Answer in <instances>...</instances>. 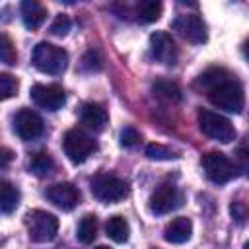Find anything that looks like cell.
Instances as JSON below:
<instances>
[{
  "mask_svg": "<svg viewBox=\"0 0 249 249\" xmlns=\"http://www.w3.org/2000/svg\"><path fill=\"white\" fill-rule=\"evenodd\" d=\"M31 62L39 72L56 76V74H62L66 70L68 53L62 47H56V45H51V43L43 41V43L35 45L33 54H31Z\"/></svg>",
  "mask_w": 249,
  "mask_h": 249,
  "instance_id": "1",
  "label": "cell"
},
{
  "mask_svg": "<svg viewBox=\"0 0 249 249\" xmlns=\"http://www.w3.org/2000/svg\"><path fill=\"white\" fill-rule=\"evenodd\" d=\"M210 103L218 109H224L228 113H241L245 97H243V89L239 86V82L233 80V76L226 78L224 82H220L218 86H214L210 91H206Z\"/></svg>",
  "mask_w": 249,
  "mask_h": 249,
  "instance_id": "2",
  "label": "cell"
},
{
  "mask_svg": "<svg viewBox=\"0 0 249 249\" xmlns=\"http://www.w3.org/2000/svg\"><path fill=\"white\" fill-rule=\"evenodd\" d=\"M25 226L29 239L35 243H47L56 237L58 231V218L45 210H31L25 216Z\"/></svg>",
  "mask_w": 249,
  "mask_h": 249,
  "instance_id": "3",
  "label": "cell"
},
{
  "mask_svg": "<svg viewBox=\"0 0 249 249\" xmlns=\"http://www.w3.org/2000/svg\"><path fill=\"white\" fill-rule=\"evenodd\" d=\"M62 148L72 163H84L97 148L95 140L82 128H70L62 138Z\"/></svg>",
  "mask_w": 249,
  "mask_h": 249,
  "instance_id": "4",
  "label": "cell"
},
{
  "mask_svg": "<svg viewBox=\"0 0 249 249\" xmlns=\"http://www.w3.org/2000/svg\"><path fill=\"white\" fill-rule=\"evenodd\" d=\"M89 189H91V195L101 202H119L128 195L126 183L123 179H119L115 175H107V173L91 177Z\"/></svg>",
  "mask_w": 249,
  "mask_h": 249,
  "instance_id": "5",
  "label": "cell"
},
{
  "mask_svg": "<svg viewBox=\"0 0 249 249\" xmlns=\"http://www.w3.org/2000/svg\"><path fill=\"white\" fill-rule=\"evenodd\" d=\"M198 126L206 136H210L218 142H224V144H228L235 138L233 124L226 117H222L214 111H208V109L198 111Z\"/></svg>",
  "mask_w": 249,
  "mask_h": 249,
  "instance_id": "6",
  "label": "cell"
},
{
  "mask_svg": "<svg viewBox=\"0 0 249 249\" xmlns=\"http://www.w3.org/2000/svg\"><path fill=\"white\" fill-rule=\"evenodd\" d=\"M202 169H204V175L216 185H224L235 177V165L222 152L204 154L202 156Z\"/></svg>",
  "mask_w": 249,
  "mask_h": 249,
  "instance_id": "7",
  "label": "cell"
},
{
  "mask_svg": "<svg viewBox=\"0 0 249 249\" xmlns=\"http://www.w3.org/2000/svg\"><path fill=\"white\" fill-rule=\"evenodd\" d=\"M183 204V196L181 193L177 191L175 185L171 183H161L152 195H150V200H148V206H150V212L152 214H167L171 210H177L179 206Z\"/></svg>",
  "mask_w": 249,
  "mask_h": 249,
  "instance_id": "8",
  "label": "cell"
},
{
  "mask_svg": "<svg viewBox=\"0 0 249 249\" xmlns=\"http://www.w3.org/2000/svg\"><path fill=\"white\" fill-rule=\"evenodd\" d=\"M171 27L187 41L191 43H206L208 33H206V23L202 21V18L195 16V14H181L171 21Z\"/></svg>",
  "mask_w": 249,
  "mask_h": 249,
  "instance_id": "9",
  "label": "cell"
},
{
  "mask_svg": "<svg viewBox=\"0 0 249 249\" xmlns=\"http://www.w3.org/2000/svg\"><path fill=\"white\" fill-rule=\"evenodd\" d=\"M31 99L35 105L47 111H56L64 105L66 93L60 86L56 84H37L31 88Z\"/></svg>",
  "mask_w": 249,
  "mask_h": 249,
  "instance_id": "10",
  "label": "cell"
},
{
  "mask_svg": "<svg viewBox=\"0 0 249 249\" xmlns=\"http://www.w3.org/2000/svg\"><path fill=\"white\" fill-rule=\"evenodd\" d=\"M150 51H152V56L165 66H173L177 62L175 41L165 31H156L150 35Z\"/></svg>",
  "mask_w": 249,
  "mask_h": 249,
  "instance_id": "11",
  "label": "cell"
},
{
  "mask_svg": "<svg viewBox=\"0 0 249 249\" xmlns=\"http://www.w3.org/2000/svg\"><path fill=\"white\" fill-rule=\"evenodd\" d=\"M14 130L21 140H35L43 134V119L31 109H19L14 117Z\"/></svg>",
  "mask_w": 249,
  "mask_h": 249,
  "instance_id": "12",
  "label": "cell"
},
{
  "mask_svg": "<svg viewBox=\"0 0 249 249\" xmlns=\"http://www.w3.org/2000/svg\"><path fill=\"white\" fill-rule=\"evenodd\" d=\"M47 198L60 210H74L80 200V193L72 183H56L47 189Z\"/></svg>",
  "mask_w": 249,
  "mask_h": 249,
  "instance_id": "13",
  "label": "cell"
},
{
  "mask_svg": "<svg viewBox=\"0 0 249 249\" xmlns=\"http://www.w3.org/2000/svg\"><path fill=\"white\" fill-rule=\"evenodd\" d=\"M107 121H109V115H107L103 105H99V103H84L82 105V109H80V123L84 126H88L89 130H93V132L103 130Z\"/></svg>",
  "mask_w": 249,
  "mask_h": 249,
  "instance_id": "14",
  "label": "cell"
},
{
  "mask_svg": "<svg viewBox=\"0 0 249 249\" xmlns=\"http://www.w3.org/2000/svg\"><path fill=\"white\" fill-rule=\"evenodd\" d=\"M191 233H193V224H191V220L181 216V218L171 220V222L165 226V230H163V239H165L167 243L179 245V243L189 241Z\"/></svg>",
  "mask_w": 249,
  "mask_h": 249,
  "instance_id": "15",
  "label": "cell"
},
{
  "mask_svg": "<svg viewBox=\"0 0 249 249\" xmlns=\"http://www.w3.org/2000/svg\"><path fill=\"white\" fill-rule=\"evenodd\" d=\"M45 18H47V10L39 2L33 0L21 2V19L27 29H37L45 21Z\"/></svg>",
  "mask_w": 249,
  "mask_h": 249,
  "instance_id": "16",
  "label": "cell"
},
{
  "mask_svg": "<svg viewBox=\"0 0 249 249\" xmlns=\"http://www.w3.org/2000/svg\"><path fill=\"white\" fill-rule=\"evenodd\" d=\"M105 231L115 243H124L128 239L130 228H128V222L123 216H111L105 224Z\"/></svg>",
  "mask_w": 249,
  "mask_h": 249,
  "instance_id": "17",
  "label": "cell"
},
{
  "mask_svg": "<svg viewBox=\"0 0 249 249\" xmlns=\"http://www.w3.org/2000/svg\"><path fill=\"white\" fill-rule=\"evenodd\" d=\"M54 169V161L47 152H37L29 160V171L37 177H49Z\"/></svg>",
  "mask_w": 249,
  "mask_h": 249,
  "instance_id": "18",
  "label": "cell"
},
{
  "mask_svg": "<svg viewBox=\"0 0 249 249\" xmlns=\"http://www.w3.org/2000/svg\"><path fill=\"white\" fill-rule=\"evenodd\" d=\"M18 202H19V191L12 183L2 181L0 183V208H2V212L10 214L12 210H16Z\"/></svg>",
  "mask_w": 249,
  "mask_h": 249,
  "instance_id": "19",
  "label": "cell"
},
{
  "mask_svg": "<svg viewBox=\"0 0 249 249\" xmlns=\"http://www.w3.org/2000/svg\"><path fill=\"white\" fill-rule=\"evenodd\" d=\"M231 74L224 68H208L206 72H202L196 80V88H202L204 91H210L214 86H218L220 82H224L226 78H230Z\"/></svg>",
  "mask_w": 249,
  "mask_h": 249,
  "instance_id": "20",
  "label": "cell"
},
{
  "mask_svg": "<svg viewBox=\"0 0 249 249\" xmlns=\"http://www.w3.org/2000/svg\"><path fill=\"white\" fill-rule=\"evenodd\" d=\"M95 235H97V218L91 216V214H86V216L80 220V224H78L76 237H78L84 245H88V243H91V241L95 239Z\"/></svg>",
  "mask_w": 249,
  "mask_h": 249,
  "instance_id": "21",
  "label": "cell"
},
{
  "mask_svg": "<svg viewBox=\"0 0 249 249\" xmlns=\"http://www.w3.org/2000/svg\"><path fill=\"white\" fill-rule=\"evenodd\" d=\"M161 4L156 2V0H146V2H140L138 8H136V18L140 23H152L156 19H160L161 16Z\"/></svg>",
  "mask_w": 249,
  "mask_h": 249,
  "instance_id": "22",
  "label": "cell"
},
{
  "mask_svg": "<svg viewBox=\"0 0 249 249\" xmlns=\"http://www.w3.org/2000/svg\"><path fill=\"white\" fill-rule=\"evenodd\" d=\"M154 91L158 95H163L165 99H171V101H179L181 99V89L173 84V82H165V80H160L154 84Z\"/></svg>",
  "mask_w": 249,
  "mask_h": 249,
  "instance_id": "23",
  "label": "cell"
},
{
  "mask_svg": "<svg viewBox=\"0 0 249 249\" xmlns=\"http://www.w3.org/2000/svg\"><path fill=\"white\" fill-rule=\"evenodd\" d=\"M146 156L150 160H173V158H177L175 152H171L169 148H165L161 144H148L146 146Z\"/></svg>",
  "mask_w": 249,
  "mask_h": 249,
  "instance_id": "24",
  "label": "cell"
},
{
  "mask_svg": "<svg viewBox=\"0 0 249 249\" xmlns=\"http://www.w3.org/2000/svg\"><path fill=\"white\" fill-rule=\"evenodd\" d=\"M0 58L4 64H10V66L16 64V51H14L8 35H2V39H0Z\"/></svg>",
  "mask_w": 249,
  "mask_h": 249,
  "instance_id": "25",
  "label": "cell"
},
{
  "mask_svg": "<svg viewBox=\"0 0 249 249\" xmlns=\"http://www.w3.org/2000/svg\"><path fill=\"white\" fill-rule=\"evenodd\" d=\"M230 212H231V218L237 224H245L249 220V206L241 200H233L231 206H230Z\"/></svg>",
  "mask_w": 249,
  "mask_h": 249,
  "instance_id": "26",
  "label": "cell"
},
{
  "mask_svg": "<svg viewBox=\"0 0 249 249\" xmlns=\"http://www.w3.org/2000/svg\"><path fill=\"white\" fill-rule=\"evenodd\" d=\"M49 31L54 35V37H64L68 31H70V19L66 18V16H56L54 18V21L51 23V27H49Z\"/></svg>",
  "mask_w": 249,
  "mask_h": 249,
  "instance_id": "27",
  "label": "cell"
},
{
  "mask_svg": "<svg viewBox=\"0 0 249 249\" xmlns=\"http://www.w3.org/2000/svg\"><path fill=\"white\" fill-rule=\"evenodd\" d=\"M18 89V82L16 78H12L10 74H0V91H2V99H8L16 93Z\"/></svg>",
  "mask_w": 249,
  "mask_h": 249,
  "instance_id": "28",
  "label": "cell"
},
{
  "mask_svg": "<svg viewBox=\"0 0 249 249\" xmlns=\"http://www.w3.org/2000/svg\"><path fill=\"white\" fill-rule=\"evenodd\" d=\"M138 140H140V134H138V130L132 128V126H126V128L121 132V144L126 146V148L134 146Z\"/></svg>",
  "mask_w": 249,
  "mask_h": 249,
  "instance_id": "29",
  "label": "cell"
},
{
  "mask_svg": "<svg viewBox=\"0 0 249 249\" xmlns=\"http://www.w3.org/2000/svg\"><path fill=\"white\" fill-rule=\"evenodd\" d=\"M82 66L86 70H99L101 68V60H99V54L97 51H88L84 60H82Z\"/></svg>",
  "mask_w": 249,
  "mask_h": 249,
  "instance_id": "30",
  "label": "cell"
},
{
  "mask_svg": "<svg viewBox=\"0 0 249 249\" xmlns=\"http://www.w3.org/2000/svg\"><path fill=\"white\" fill-rule=\"evenodd\" d=\"M235 160H237V169L243 171L245 177H249V152L243 150V148H239L235 152Z\"/></svg>",
  "mask_w": 249,
  "mask_h": 249,
  "instance_id": "31",
  "label": "cell"
},
{
  "mask_svg": "<svg viewBox=\"0 0 249 249\" xmlns=\"http://www.w3.org/2000/svg\"><path fill=\"white\" fill-rule=\"evenodd\" d=\"M2 154H4V156H2V165H6V163H8V160H10V150H8V148H4V150H2Z\"/></svg>",
  "mask_w": 249,
  "mask_h": 249,
  "instance_id": "32",
  "label": "cell"
},
{
  "mask_svg": "<svg viewBox=\"0 0 249 249\" xmlns=\"http://www.w3.org/2000/svg\"><path fill=\"white\" fill-rule=\"evenodd\" d=\"M243 54H245V58L249 60V39H247L245 45H243Z\"/></svg>",
  "mask_w": 249,
  "mask_h": 249,
  "instance_id": "33",
  "label": "cell"
},
{
  "mask_svg": "<svg viewBox=\"0 0 249 249\" xmlns=\"http://www.w3.org/2000/svg\"><path fill=\"white\" fill-rule=\"evenodd\" d=\"M95 249H109V247H105V245H99V247H95Z\"/></svg>",
  "mask_w": 249,
  "mask_h": 249,
  "instance_id": "34",
  "label": "cell"
},
{
  "mask_svg": "<svg viewBox=\"0 0 249 249\" xmlns=\"http://www.w3.org/2000/svg\"><path fill=\"white\" fill-rule=\"evenodd\" d=\"M243 249H249V241H247V243H245V245H243Z\"/></svg>",
  "mask_w": 249,
  "mask_h": 249,
  "instance_id": "35",
  "label": "cell"
}]
</instances>
